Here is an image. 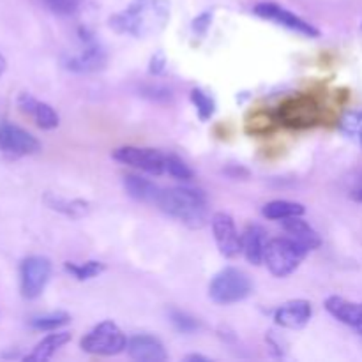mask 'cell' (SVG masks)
I'll use <instances>...</instances> for the list:
<instances>
[{
	"instance_id": "cell-18",
	"label": "cell",
	"mask_w": 362,
	"mask_h": 362,
	"mask_svg": "<svg viewBox=\"0 0 362 362\" xmlns=\"http://www.w3.org/2000/svg\"><path fill=\"white\" fill-rule=\"evenodd\" d=\"M283 228H285L286 235L296 240V243H299L304 250L313 251L322 244V239L317 233V230L310 223L304 221L303 216L283 219Z\"/></svg>"
},
{
	"instance_id": "cell-11",
	"label": "cell",
	"mask_w": 362,
	"mask_h": 362,
	"mask_svg": "<svg viewBox=\"0 0 362 362\" xmlns=\"http://www.w3.org/2000/svg\"><path fill=\"white\" fill-rule=\"evenodd\" d=\"M106 64V53L92 39H85L76 53H71L64 59V67L73 73H94L103 69Z\"/></svg>"
},
{
	"instance_id": "cell-27",
	"label": "cell",
	"mask_w": 362,
	"mask_h": 362,
	"mask_svg": "<svg viewBox=\"0 0 362 362\" xmlns=\"http://www.w3.org/2000/svg\"><path fill=\"white\" fill-rule=\"evenodd\" d=\"M48 204L52 205V209H57V211L64 212V214L67 216H73V218L83 216L88 209L87 204L81 200L66 202V200H60V198H53V200H48Z\"/></svg>"
},
{
	"instance_id": "cell-16",
	"label": "cell",
	"mask_w": 362,
	"mask_h": 362,
	"mask_svg": "<svg viewBox=\"0 0 362 362\" xmlns=\"http://www.w3.org/2000/svg\"><path fill=\"white\" fill-rule=\"evenodd\" d=\"M126 350L131 359L138 362H161L168 357L163 343L152 336H134L127 339Z\"/></svg>"
},
{
	"instance_id": "cell-20",
	"label": "cell",
	"mask_w": 362,
	"mask_h": 362,
	"mask_svg": "<svg viewBox=\"0 0 362 362\" xmlns=\"http://www.w3.org/2000/svg\"><path fill=\"white\" fill-rule=\"evenodd\" d=\"M69 341H71L69 332L53 331V334H48L45 339H41V341L35 345V349L32 350L30 356H27L25 359L27 361H48L55 356L57 350L62 349V346Z\"/></svg>"
},
{
	"instance_id": "cell-10",
	"label": "cell",
	"mask_w": 362,
	"mask_h": 362,
	"mask_svg": "<svg viewBox=\"0 0 362 362\" xmlns=\"http://www.w3.org/2000/svg\"><path fill=\"white\" fill-rule=\"evenodd\" d=\"M212 233L216 246L225 258H235L240 253V235L237 232L235 221L226 212H216L211 218Z\"/></svg>"
},
{
	"instance_id": "cell-7",
	"label": "cell",
	"mask_w": 362,
	"mask_h": 362,
	"mask_svg": "<svg viewBox=\"0 0 362 362\" xmlns=\"http://www.w3.org/2000/svg\"><path fill=\"white\" fill-rule=\"evenodd\" d=\"M52 276V262L45 257H28L21 262L20 283L25 299H37Z\"/></svg>"
},
{
	"instance_id": "cell-30",
	"label": "cell",
	"mask_w": 362,
	"mask_h": 362,
	"mask_svg": "<svg viewBox=\"0 0 362 362\" xmlns=\"http://www.w3.org/2000/svg\"><path fill=\"white\" fill-rule=\"evenodd\" d=\"M211 21H212V14L211 13H204L200 14L198 18H194L193 21V32L197 35H205L207 34L209 27H211Z\"/></svg>"
},
{
	"instance_id": "cell-19",
	"label": "cell",
	"mask_w": 362,
	"mask_h": 362,
	"mask_svg": "<svg viewBox=\"0 0 362 362\" xmlns=\"http://www.w3.org/2000/svg\"><path fill=\"white\" fill-rule=\"evenodd\" d=\"M124 189L127 191L129 197H133L134 200L140 202H148V204H156L161 194V187L156 186L152 180L144 179L140 175H126L124 177Z\"/></svg>"
},
{
	"instance_id": "cell-26",
	"label": "cell",
	"mask_w": 362,
	"mask_h": 362,
	"mask_svg": "<svg viewBox=\"0 0 362 362\" xmlns=\"http://www.w3.org/2000/svg\"><path fill=\"white\" fill-rule=\"evenodd\" d=\"M166 173L173 179L179 180H191L193 179V172H191L189 166L182 161L180 158H177L175 154H166Z\"/></svg>"
},
{
	"instance_id": "cell-21",
	"label": "cell",
	"mask_w": 362,
	"mask_h": 362,
	"mask_svg": "<svg viewBox=\"0 0 362 362\" xmlns=\"http://www.w3.org/2000/svg\"><path fill=\"white\" fill-rule=\"evenodd\" d=\"M304 212H306V209L303 205L288 200H272L269 204H265L264 209H262V214L267 219H272V221H283V219L296 218V216H303Z\"/></svg>"
},
{
	"instance_id": "cell-13",
	"label": "cell",
	"mask_w": 362,
	"mask_h": 362,
	"mask_svg": "<svg viewBox=\"0 0 362 362\" xmlns=\"http://www.w3.org/2000/svg\"><path fill=\"white\" fill-rule=\"evenodd\" d=\"M18 106H20L21 112H23L25 115L30 117V119L35 122V126L41 127V129L49 131V129H55V127L59 126L60 119H59V113L55 112V108H52L48 103L39 101V99H35L34 95L27 94V92L18 95Z\"/></svg>"
},
{
	"instance_id": "cell-29",
	"label": "cell",
	"mask_w": 362,
	"mask_h": 362,
	"mask_svg": "<svg viewBox=\"0 0 362 362\" xmlns=\"http://www.w3.org/2000/svg\"><path fill=\"white\" fill-rule=\"evenodd\" d=\"M46 6L59 14H71L76 11L78 0H45Z\"/></svg>"
},
{
	"instance_id": "cell-34",
	"label": "cell",
	"mask_w": 362,
	"mask_h": 362,
	"mask_svg": "<svg viewBox=\"0 0 362 362\" xmlns=\"http://www.w3.org/2000/svg\"><path fill=\"white\" fill-rule=\"evenodd\" d=\"M356 198H357V200H359V202H362V189L357 191V193H356Z\"/></svg>"
},
{
	"instance_id": "cell-6",
	"label": "cell",
	"mask_w": 362,
	"mask_h": 362,
	"mask_svg": "<svg viewBox=\"0 0 362 362\" xmlns=\"http://www.w3.org/2000/svg\"><path fill=\"white\" fill-rule=\"evenodd\" d=\"M112 158L122 165L131 166L140 172L151 173V175H163L166 173V154L156 151V148L145 147H119L113 151Z\"/></svg>"
},
{
	"instance_id": "cell-14",
	"label": "cell",
	"mask_w": 362,
	"mask_h": 362,
	"mask_svg": "<svg viewBox=\"0 0 362 362\" xmlns=\"http://www.w3.org/2000/svg\"><path fill=\"white\" fill-rule=\"evenodd\" d=\"M311 317H313V308H311V303L304 299L288 300L274 311L276 324L283 329H292V331L308 325Z\"/></svg>"
},
{
	"instance_id": "cell-31",
	"label": "cell",
	"mask_w": 362,
	"mask_h": 362,
	"mask_svg": "<svg viewBox=\"0 0 362 362\" xmlns=\"http://www.w3.org/2000/svg\"><path fill=\"white\" fill-rule=\"evenodd\" d=\"M166 67V57L163 52H158L154 57L151 59V67H148V71H151L152 74H161L163 71H165Z\"/></svg>"
},
{
	"instance_id": "cell-15",
	"label": "cell",
	"mask_w": 362,
	"mask_h": 362,
	"mask_svg": "<svg viewBox=\"0 0 362 362\" xmlns=\"http://www.w3.org/2000/svg\"><path fill=\"white\" fill-rule=\"evenodd\" d=\"M267 244V232L260 225L246 226V230L240 233V253L253 265L264 264Z\"/></svg>"
},
{
	"instance_id": "cell-1",
	"label": "cell",
	"mask_w": 362,
	"mask_h": 362,
	"mask_svg": "<svg viewBox=\"0 0 362 362\" xmlns=\"http://www.w3.org/2000/svg\"><path fill=\"white\" fill-rule=\"evenodd\" d=\"M170 20V4L166 0H133L124 11L112 16L110 25L120 34L148 37L166 27Z\"/></svg>"
},
{
	"instance_id": "cell-23",
	"label": "cell",
	"mask_w": 362,
	"mask_h": 362,
	"mask_svg": "<svg viewBox=\"0 0 362 362\" xmlns=\"http://www.w3.org/2000/svg\"><path fill=\"white\" fill-rule=\"evenodd\" d=\"M189 98H191V103H193V106L197 108V113L198 117H200V120H204L205 122V120L212 119V115H214L216 112V103L207 92H204L202 88H193Z\"/></svg>"
},
{
	"instance_id": "cell-28",
	"label": "cell",
	"mask_w": 362,
	"mask_h": 362,
	"mask_svg": "<svg viewBox=\"0 0 362 362\" xmlns=\"http://www.w3.org/2000/svg\"><path fill=\"white\" fill-rule=\"evenodd\" d=\"M172 322L180 332H193L198 327V322L182 311H172Z\"/></svg>"
},
{
	"instance_id": "cell-4",
	"label": "cell",
	"mask_w": 362,
	"mask_h": 362,
	"mask_svg": "<svg viewBox=\"0 0 362 362\" xmlns=\"http://www.w3.org/2000/svg\"><path fill=\"white\" fill-rule=\"evenodd\" d=\"M251 292H253V283L250 276L237 267H226L219 271L209 285V297L216 304L223 306L240 303L247 299Z\"/></svg>"
},
{
	"instance_id": "cell-3",
	"label": "cell",
	"mask_w": 362,
	"mask_h": 362,
	"mask_svg": "<svg viewBox=\"0 0 362 362\" xmlns=\"http://www.w3.org/2000/svg\"><path fill=\"white\" fill-rule=\"evenodd\" d=\"M308 253L310 251L304 250L299 243L290 239L288 235L278 237V239L269 240L267 250H265L264 264L272 276H276V278H286V276H290L292 272H296L299 269V265L303 264Z\"/></svg>"
},
{
	"instance_id": "cell-12",
	"label": "cell",
	"mask_w": 362,
	"mask_h": 362,
	"mask_svg": "<svg viewBox=\"0 0 362 362\" xmlns=\"http://www.w3.org/2000/svg\"><path fill=\"white\" fill-rule=\"evenodd\" d=\"M279 119L292 127L313 126L320 119V106L311 98H293L281 106Z\"/></svg>"
},
{
	"instance_id": "cell-22",
	"label": "cell",
	"mask_w": 362,
	"mask_h": 362,
	"mask_svg": "<svg viewBox=\"0 0 362 362\" xmlns=\"http://www.w3.org/2000/svg\"><path fill=\"white\" fill-rule=\"evenodd\" d=\"M71 317L64 311H55V313H46L39 315V317H34L30 320V327L35 329V331H57V329L64 327V325L69 324Z\"/></svg>"
},
{
	"instance_id": "cell-2",
	"label": "cell",
	"mask_w": 362,
	"mask_h": 362,
	"mask_svg": "<svg viewBox=\"0 0 362 362\" xmlns=\"http://www.w3.org/2000/svg\"><path fill=\"white\" fill-rule=\"evenodd\" d=\"M156 204L163 212L179 219L189 228H202L209 218L207 198L193 187L179 186L163 189Z\"/></svg>"
},
{
	"instance_id": "cell-8",
	"label": "cell",
	"mask_w": 362,
	"mask_h": 362,
	"mask_svg": "<svg viewBox=\"0 0 362 362\" xmlns=\"http://www.w3.org/2000/svg\"><path fill=\"white\" fill-rule=\"evenodd\" d=\"M255 14H258L264 20L272 21V23L279 25V27H285L288 30L297 32V34L304 35V37H318L320 30L317 27L306 21L304 18H300L299 14L292 13V11L285 9V7L278 6V4L272 2H262L258 6H255Z\"/></svg>"
},
{
	"instance_id": "cell-35",
	"label": "cell",
	"mask_w": 362,
	"mask_h": 362,
	"mask_svg": "<svg viewBox=\"0 0 362 362\" xmlns=\"http://www.w3.org/2000/svg\"><path fill=\"white\" fill-rule=\"evenodd\" d=\"M361 334H362V329H361Z\"/></svg>"
},
{
	"instance_id": "cell-9",
	"label": "cell",
	"mask_w": 362,
	"mask_h": 362,
	"mask_svg": "<svg viewBox=\"0 0 362 362\" xmlns=\"http://www.w3.org/2000/svg\"><path fill=\"white\" fill-rule=\"evenodd\" d=\"M41 151V144L34 134L14 124H2L0 126V152L13 158L37 154Z\"/></svg>"
},
{
	"instance_id": "cell-33",
	"label": "cell",
	"mask_w": 362,
	"mask_h": 362,
	"mask_svg": "<svg viewBox=\"0 0 362 362\" xmlns=\"http://www.w3.org/2000/svg\"><path fill=\"white\" fill-rule=\"evenodd\" d=\"M187 361H209L207 357H202V356H187Z\"/></svg>"
},
{
	"instance_id": "cell-24",
	"label": "cell",
	"mask_w": 362,
	"mask_h": 362,
	"mask_svg": "<svg viewBox=\"0 0 362 362\" xmlns=\"http://www.w3.org/2000/svg\"><path fill=\"white\" fill-rule=\"evenodd\" d=\"M66 271L69 274H73L74 278L80 279V281H87V279L95 278V276L101 274L105 271V264L101 262H85V264H73V262H67Z\"/></svg>"
},
{
	"instance_id": "cell-5",
	"label": "cell",
	"mask_w": 362,
	"mask_h": 362,
	"mask_svg": "<svg viewBox=\"0 0 362 362\" xmlns=\"http://www.w3.org/2000/svg\"><path fill=\"white\" fill-rule=\"evenodd\" d=\"M81 350L90 356L112 357L124 352L127 346V338L122 329L113 322L106 320L92 327L81 339Z\"/></svg>"
},
{
	"instance_id": "cell-32",
	"label": "cell",
	"mask_w": 362,
	"mask_h": 362,
	"mask_svg": "<svg viewBox=\"0 0 362 362\" xmlns=\"http://www.w3.org/2000/svg\"><path fill=\"white\" fill-rule=\"evenodd\" d=\"M6 69H7V60H6V57H4L2 53H0V76H2V74L6 73Z\"/></svg>"
},
{
	"instance_id": "cell-25",
	"label": "cell",
	"mask_w": 362,
	"mask_h": 362,
	"mask_svg": "<svg viewBox=\"0 0 362 362\" xmlns=\"http://www.w3.org/2000/svg\"><path fill=\"white\" fill-rule=\"evenodd\" d=\"M341 129L362 147V112H350L343 117Z\"/></svg>"
},
{
	"instance_id": "cell-17",
	"label": "cell",
	"mask_w": 362,
	"mask_h": 362,
	"mask_svg": "<svg viewBox=\"0 0 362 362\" xmlns=\"http://www.w3.org/2000/svg\"><path fill=\"white\" fill-rule=\"evenodd\" d=\"M325 310L341 324L359 329V331L362 329V303H354V300L332 296L325 300Z\"/></svg>"
}]
</instances>
